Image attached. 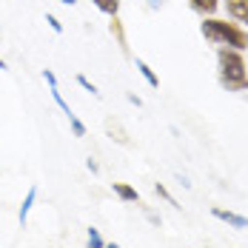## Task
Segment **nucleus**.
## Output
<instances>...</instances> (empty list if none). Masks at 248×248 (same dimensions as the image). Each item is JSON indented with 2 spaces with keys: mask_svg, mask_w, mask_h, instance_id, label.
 <instances>
[{
  "mask_svg": "<svg viewBox=\"0 0 248 248\" xmlns=\"http://www.w3.org/2000/svg\"><path fill=\"white\" fill-rule=\"evenodd\" d=\"M200 34L205 37V43L220 46V49H237L246 51L248 49V29L234 20H223V17H202L200 23Z\"/></svg>",
  "mask_w": 248,
  "mask_h": 248,
  "instance_id": "nucleus-1",
  "label": "nucleus"
},
{
  "mask_svg": "<svg viewBox=\"0 0 248 248\" xmlns=\"http://www.w3.org/2000/svg\"><path fill=\"white\" fill-rule=\"evenodd\" d=\"M217 80L231 94L248 92V63L243 57V51L217 49Z\"/></svg>",
  "mask_w": 248,
  "mask_h": 248,
  "instance_id": "nucleus-2",
  "label": "nucleus"
},
{
  "mask_svg": "<svg viewBox=\"0 0 248 248\" xmlns=\"http://www.w3.org/2000/svg\"><path fill=\"white\" fill-rule=\"evenodd\" d=\"M211 217H217L220 223L231 225V228H237V231L248 228V217L237 214V211H228V208H220V205H214V208H211Z\"/></svg>",
  "mask_w": 248,
  "mask_h": 248,
  "instance_id": "nucleus-3",
  "label": "nucleus"
},
{
  "mask_svg": "<svg viewBox=\"0 0 248 248\" xmlns=\"http://www.w3.org/2000/svg\"><path fill=\"white\" fill-rule=\"evenodd\" d=\"M223 6L234 23L248 26V0H223Z\"/></svg>",
  "mask_w": 248,
  "mask_h": 248,
  "instance_id": "nucleus-4",
  "label": "nucleus"
},
{
  "mask_svg": "<svg viewBox=\"0 0 248 248\" xmlns=\"http://www.w3.org/2000/svg\"><path fill=\"white\" fill-rule=\"evenodd\" d=\"M34 202H37V186H31V188L26 191L23 202H20V211H17V223H20V228H26L29 214H31V208H34Z\"/></svg>",
  "mask_w": 248,
  "mask_h": 248,
  "instance_id": "nucleus-5",
  "label": "nucleus"
},
{
  "mask_svg": "<svg viewBox=\"0 0 248 248\" xmlns=\"http://www.w3.org/2000/svg\"><path fill=\"white\" fill-rule=\"evenodd\" d=\"M108 31H111V37L117 40V46L123 51H128V37H125V26H123V20H120V15L108 17Z\"/></svg>",
  "mask_w": 248,
  "mask_h": 248,
  "instance_id": "nucleus-6",
  "label": "nucleus"
},
{
  "mask_svg": "<svg viewBox=\"0 0 248 248\" xmlns=\"http://www.w3.org/2000/svg\"><path fill=\"white\" fill-rule=\"evenodd\" d=\"M111 191H114V197L123 200V202H140L137 188H134V186H128V183H111Z\"/></svg>",
  "mask_w": 248,
  "mask_h": 248,
  "instance_id": "nucleus-7",
  "label": "nucleus"
},
{
  "mask_svg": "<svg viewBox=\"0 0 248 248\" xmlns=\"http://www.w3.org/2000/svg\"><path fill=\"white\" fill-rule=\"evenodd\" d=\"M188 6H191L197 15H202V17H211V15L223 6V0H188Z\"/></svg>",
  "mask_w": 248,
  "mask_h": 248,
  "instance_id": "nucleus-8",
  "label": "nucleus"
},
{
  "mask_svg": "<svg viewBox=\"0 0 248 248\" xmlns=\"http://www.w3.org/2000/svg\"><path fill=\"white\" fill-rule=\"evenodd\" d=\"M134 66H137V72L143 75V80L149 83L151 89H160V77L154 75V69H151V66L146 63V60H143V57H137V60H134Z\"/></svg>",
  "mask_w": 248,
  "mask_h": 248,
  "instance_id": "nucleus-9",
  "label": "nucleus"
},
{
  "mask_svg": "<svg viewBox=\"0 0 248 248\" xmlns=\"http://www.w3.org/2000/svg\"><path fill=\"white\" fill-rule=\"evenodd\" d=\"M94 6H97L103 15H108V17H114V15H120V3L123 0H92Z\"/></svg>",
  "mask_w": 248,
  "mask_h": 248,
  "instance_id": "nucleus-10",
  "label": "nucleus"
},
{
  "mask_svg": "<svg viewBox=\"0 0 248 248\" xmlns=\"http://www.w3.org/2000/svg\"><path fill=\"white\" fill-rule=\"evenodd\" d=\"M103 246H106V240H103L100 228L89 225V228H86V248H103Z\"/></svg>",
  "mask_w": 248,
  "mask_h": 248,
  "instance_id": "nucleus-11",
  "label": "nucleus"
},
{
  "mask_svg": "<svg viewBox=\"0 0 248 248\" xmlns=\"http://www.w3.org/2000/svg\"><path fill=\"white\" fill-rule=\"evenodd\" d=\"M106 131H108V134H111V140H117L120 146H128V134H125L117 123H111V120H108V123H106Z\"/></svg>",
  "mask_w": 248,
  "mask_h": 248,
  "instance_id": "nucleus-12",
  "label": "nucleus"
},
{
  "mask_svg": "<svg viewBox=\"0 0 248 248\" xmlns=\"http://www.w3.org/2000/svg\"><path fill=\"white\" fill-rule=\"evenodd\" d=\"M49 92H51V100L57 103V108H60V111H63V114L69 117V114H72V106H69V103L63 100V94H60V86H49Z\"/></svg>",
  "mask_w": 248,
  "mask_h": 248,
  "instance_id": "nucleus-13",
  "label": "nucleus"
},
{
  "mask_svg": "<svg viewBox=\"0 0 248 248\" xmlns=\"http://www.w3.org/2000/svg\"><path fill=\"white\" fill-rule=\"evenodd\" d=\"M154 191H157V197H160V200H166L169 205H174V208H180V202H177V200L171 197V191H169V188H166L163 183H157V186H154Z\"/></svg>",
  "mask_w": 248,
  "mask_h": 248,
  "instance_id": "nucleus-14",
  "label": "nucleus"
},
{
  "mask_svg": "<svg viewBox=\"0 0 248 248\" xmlns=\"http://www.w3.org/2000/svg\"><path fill=\"white\" fill-rule=\"evenodd\" d=\"M77 86H80V89H86V92H92L94 97H100V89H97V86H94V83H92L86 75H77Z\"/></svg>",
  "mask_w": 248,
  "mask_h": 248,
  "instance_id": "nucleus-15",
  "label": "nucleus"
},
{
  "mask_svg": "<svg viewBox=\"0 0 248 248\" xmlns=\"http://www.w3.org/2000/svg\"><path fill=\"white\" fill-rule=\"evenodd\" d=\"M46 23H49V26H51V31H57V34L63 31V23H60V20H57L54 15H46Z\"/></svg>",
  "mask_w": 248,
  "mask_h": 248,
  "instance_id": "nucleus-16",
  "label": "nucleus"
},
{
  "mask_svg": "<svg viewBox=\"0 0 248 248\" xmlns=\"http://www.w3.org/2000/svg\"><path fill=\"white\" fill-rule=\"evenodd\" d=\"M43 80H46L49 86H57V77H54V72H51V69H43Z\"/></svg>",
  "mask_w": 248,
  "mask_h": 248,
  "instance_id": "nucleus-17",
  "label": "nucleus"
},
{
  "mask_svg": "<svg viewBox=\"0 0 248 248\" xmlns=\"http://www.w3.org/2000/svg\"><path fill=\"white\" fill-rule=\"evenodd\" d=\"M86 169H89L92 174H100V166H97V160H94V157H89V160H86Z\"/></svg>",
  "mask_w": 248,
  "mask_h": 248,
  "instance_id": "nucleus-18",
  "label": "nucleus"
},
{
  "mask_svg": "<svg viewBox=\"0 0 248 248\" xmlns=\"http://www.w3.org/2000/svg\"><path fill=\"white\" fill-rule=\"evenodd\" d=\"M125 97H128V103H131V106H137V108H143V100L137 97V94H131V92H128Z\"/></svg>",
  "mask_w": 248,
  "mask_h": 248,
  "instance_id": "nucleus-19",
  "label": "nucleus"
},
{
  "mask_svg": "<svg viewBox=\"0 0 248 248\" xmlns=\"http://www.w3.org/2000/svg\"><path fill=\"white\" fill-rule=\"evenodd\" d=\"M163 3H166V0H149V9H160Z\"/></svg>",
  "mask_w": 248,
  "mask_h": 248,
  "instance_id": "nucleus-20",
  "label": "nucleus"
},
{
  "mask_svg": "<svg viewBox=\"0 0 248 248\" xmlns=\"http://www.w3.org/2000/svg\"><path fill=\"white\" fill-rule=\"evenodd\" d=\"M0 72H9V66H6V60L0 57Z\"/></svg>",
  "mask_w": 248,
  "mask_h": 248,
  "instance_id": "nucleus-21",
  "label": "nucleus"
},
{
  "mask_svg": "<svg viewBox=\"0 0 248 248\" xmlns=\"http://www.w3.org/2000/svg\"><path fill=\"white\" fill-rule=\"evenodd\" d=\"M103 248H120V243H106Z\"/></svg>",
  "mask_w": 248,
  "mask_h": 248,
  "instance_id": "nucleus-22",
  "label": "nucleus"
},
{
  "mask_svg": "<svg viewBox=\"0 0 248 248\" xmlns=\"http://www.w3.org/2000/svg\"><path fill=\"white\" fill-rule=\"evenodd\" d=\"M60 3H63V6H75L77 0H60Z\"/></svg>",
  "mask_w": 248,
  "mask_h": 248,
  "instance_id": "nucleus-23",
  "label": "nucleus"
}]
</instances>
